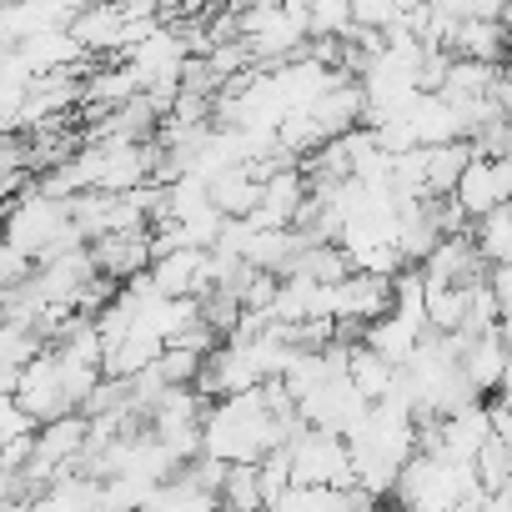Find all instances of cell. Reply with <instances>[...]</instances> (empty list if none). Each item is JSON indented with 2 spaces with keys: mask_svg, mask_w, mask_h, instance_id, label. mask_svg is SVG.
I'll use <instances>...</instances> for the list:
<instances>
[{
  "mask_svg": "<svg viewBox=\"0 0 512 512\" xmlns=\"http://www.w3.org/2000/svg\"><path fill=\"white\" fill-rule=\"evenodd\" d=\"M292 477L297 482H332V487H352L357 467H352V442L342 432L327 427H302L292 437Z\"/></svg>",
  "mask_w": 512,
  "mask_h": 512,
  "instance_id": "cell-1",
  "label": "cell"
},
{
  "mask_svg": "<svg viewBox=\"0 0 512 512\" xmlns=\"http://www.w3.org/2000/svg\"><path fill=\"white\" fill-rule=\"evenodd\" d=\"M11 397H16L36 422H51V417H61V412H76V402H71V392H66V377H61V357H56V347H46L36 362L21 367Z\"/></svg>",
  "mask_w": 512,
  "mask_h": 512,
  "instance_id": "cell-2",
  "label": "cell"
},
{
  "mask_svg": "<svg viewBox=\"0 0 512 512\" xmlns=\"http://www.w3.org/2000/svg\"><path fill=\"white\" fill-rule=\"evenodd\" d=\"M397 302V277L387 272H347L337 287H332V317L337 322H377L387 317Z\"/></svg>",
  "mask_w": 512,
  "mask_h": 512,
  "instance_id": "cell-3",
  "label": "cell"
},
{
  "mask_svg": "<svg viewBox=\"0 0 512 512\" xmlns=\"http://www.w3.org/2000/svg\"><path fill=\"white\" fill-rule=\"evenodd\" d=\"M91 256H96V267L116 282H131L141 272H151L156 262V241H151V226H136V231H106L91 241Z\"/></svg>",
  "mask_w": 512,
  "mask_h": 512,
  "instance_id": "cell-4",
  "label": "cell"
},
{
  "mask_svg": "<svg viewBox=\"0 0 512 512\" xmlns=\"http://www.w3.org/2000/svg\"><path fill=\"white\" fill-rule=\"evenodd\" d=\"M151 282L166 297H206L211 292V251L206 246H176L151 262Z\"/></svg>",
  "mask_w": 512,
  "mask_h": 512,
  "instance_id": "cell-5",
  "label": "cell"
},
{
  "mask_svg": "<svg viewBox=\"0 0 512 512\" xmlns=\"http://www.w3.org/2000/svg\"><path fill=\"white\" fill-rule=\"evenodd\" d=\"M307 196H312V176H307L302 161H292V166H282L277 176H267V186H262V206H256L251 216L262 221V226H297Z\"/></svg>",
  "mask_w": 512,
  "mask_h": 512,
  "instance_id": "cell-6",
  "label": "cell"
},
{
  "mask_svg": "<svg viewBox=\"0 0 512 512\" xmlns=\"http://www.w3.org/2000/svg\"><path fill=\"white\" fill-rule=\"evenodd\" d=\"M507 367H512V342H507V332H502V327H492V332L472 337V342H467V352H462V372L472 377V387H477L482 397L502 387Z\"/></svg>",
  "mask_w": 512,
  "mask_h": 512,
  "instance_id": "cell-7",
  "label": "cell"
},
{
  "mask_svg": "<svg viewBox=\"0 0 512 512\" xmlns=\"http://www.w3.org/2000/svg\"><path fill=\"white\" fill-rule=\"evenodd\" d=\"M16 51L26 56V66H31L36 76L61 71V66H81V56H91V51H86V41H81L71 26H46V31L26 36Z\"/></svg>",
  "mask_w": 512,
  "mask_h": 512,
  "instance_id": "cell-8",
  "label": "cell"
},
{
  "mask_svg": "<svg viewBox=\"0 0 512 512\" xmlns=\"http://www.w3.org/2000/svg\"><path fill=\"white\" fill-rule=\"evenodd\" d=\"M46 347H51V342H46L31 322H6V327H0V362H6V372H0V392H11L16 377H21V367L36 362Z\"/></svg>",
  "mask_w": 512,
  "mask_h": 512,
  "instance_id": "cell-9",
  "label": "cell"
},
{
  "mask_svg": "<svg viewBox=\"0 0 512 512\" xmlns=\"http://www.w3.org/2000/svg\"><path fill=\"white\" fill-rule=\"evenodd\" d=\"M262 186H267V181H256V176L246 171V161H241V166L211 176V201H216L226 216H251L256 206H262Z\"/></svg>",
  "mask_w": 512,
  "mask_h": 512,
  "instance_id": "cell-10",
  "label": "cell"
},
{
  "mask_svg": "<svg viewBox=\"0 0 512 512\" xmlns=\"http://www.w3.org/2000/svg\"><path fill=\"white\" fill-rule=\"evenodd\" d=\"M397 372H402V367H397L392 357H382L372 342H352V382H357L372 402H382V397L397 387Z\"/></svg>",
  "mask_w": 512,
  "mask_h": 512,
  "instance_id": "cell-11",
  "label": "cell"
},
{
  "mask_svg": "<svg viewBox=\"0 0 512 512\" xmlns=\"http://www.w3.org/2000/svg\"><path fill=\"white\" fill-rule=\"evenodd\" d=\"M452 51H457V56H472V61H502V51H507V26H502V21L472 16V21L457 26Z\"/></svg>",
  "mask_w": 512,
  "mask_h": 512,
  "instance_id": "cell-12",
  "label": "cell"
},
{
  "mask_svg": "<svg viewBox=\"0 0 512 512\" xmlns=\"http://www.w3.org/2000/svg\"><path fill=\"white\" fill-rule=\"evenodd\" d=\"M472 236H477L487 262H512V201H502L487 216H477L472 221Z\"/></svg>",
  "mask_w": 512,
  "mask_h": 512,
  "instance_id": "cell-13",
  "label": "cell"
},
{
  "mask_svg": "<svg viewBox=\"0 0 512 512\" xmlns=\"http://www.w3.org/2000/svg\"><path fill=\"white\" fill-rule=\"evenodd\" d=\"M221 502H226V507H267L262 462H231V472H226V482H221Z\"/></svg>",
  "mask_w": 512,
  "mask_h": 512,
  "instance_id": "cell-14",
  "label": "cell"
},
{
  "mask_svg": "<svg viewBox=\"0 0 512 512\" xmlns=\"http://www.w3.org/2000/svg\"><path fill=\"white\" fill-rule=\"evenodd\" d=\"M206 357H211V352H201V347H181V342H171V347L161 352V377H166L171 387H196Z\"/></svg>",
  "mask_w": 512,
  "mask_h": 512,
  "instance_id": "cell-15",
  "label": "cell"
},
{
  "mask_svg": "<svg viewBox=\"0 0 512 512\" xmlns=\"http://www.w3.org/2000/svg\"><path fill=\"white\" fill-rule=\"evenodd\" d=\"M352 11H357V26L387 31V26H397L412 11V0H352Z\"/></svg>",
  "mask_w": 512,
  "mask_h": 512,
  "instance_id": "cell-16",
  "label": "cell"
},
{
  "mask_svg": "<svg viewBox=\"0 0 512 512\" xmlns=\"http://www.w3.org/2000/svg\"><path fill=\"white\" fill-rule=\"evenodd\" d=\"M36 256L26 251V246H16V241H6V251H0V282L6 287H21V282H31L36 277Z\"/></svg>",
  "mask_w": 512,
  "mask_h": 512,
  "instance_id": "cell-17",
  "label": "cell"
},
{
  "mask_svg": "<svg viewBox=\"0 0 512 512\" xmlns=\"http://www.w3.org/2000/svg\"><path fill=\"white\" fill-rule=\"evenodd\" d=\"M31 457H36V432H21V437L0 442V467H31Z\"/></svg>",
  "mask_w": 512,
  "mask_h": 512,
  "instance_id": "cell-18",
  "label": "cell"
},
{
  "mask_svg": "<svg viewBox=\"0 0 512 512\" xmlns=\"http://www.w3.org/2000/svg\"><path fill=\"white\" fill-rule=\"evenodd\" d=\"M502 76H512V61H507V66H502Z\"/></svg>",
  "mask_w": 512,
  "mask_h": 512,
  "instance_id": "cell-19",
  "label": "cell"
}]
</instances>
